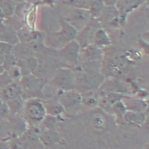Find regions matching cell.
<instances>
[{"label":"cell","instance_id":"1","mask_svg":"<svg viewBox=\"0 0 149 149\" xmlns=\"http://www.w3.org/2000/svg\"><path fill=\"white\" fill-rule=\"evenodd\" d=\"M24 112L27 118L33 122H42L47 115L45 104L37 98H31L24 103Z\"/></svg>","mask_w":149,"mask_h":149},{"label":"cell","instance_id":"2","mask_svg":"<svg viewBox=\"0 0 149 149\" xmlns=\"http://www.w3.org/2000/svg\"><path fill=\"white\" fill-rule=\"evenodd\" d=\"M91 18V16L88 9L74 8L69 15L66 21L78 31L86 26Z\"/></svg>","mask_w":149,"mask_h":149},{"label":"cell","instance_id":"3","mask_svg":"<svg viewBox=\"0 0 149 149\" xmlns=\"http://www.w3.org/2000/svg\"><path fill=\"white\" fill-rule=\"evenodd\" d=\"M52 81L62 91H67L72 89L74 83V77L71 71L62 69L55 73Z\"/></svg>","mask_w":149,"mask_h":149},{"label":"cell","instance_id":"4","mask_svg":"<svg viewBox=\"0 0 149 149\" xmlns=\"http://www.w3.org/2000/svg\"><path fill=\"white\" fill-rule=\"evenodd\" d=\"M59 102L65 109L77 107L82 102V97L77 93L72 90L64 91L60 95Z\"/></svg>","mask_w":149,"mask_h":149},{"label":"cell","instance_id":"5","mask_svg":"<svg viewBox=\"0 0 149 149\" xmlns=\"http://www.w3.org/2000/svg\"><path fill=\"white\" fill-rule=\"evenodd\" d=\"M80 46L75 39L68 42L62 50V55L68 61L76 62L78 60L80 53Z\"/></svg>","mask_w":149,"mask_h":149},{"label":"cell","instance_id":"6","mask_svg":"<svg viewBox=\"0 0 149 149\" xmlns=\"http://www.w3.org/2000/svg\"><path fill=\"white\" fill-rule=\"evenodd\" d=\"M23 91H34L40 89L41 86V80L34 74L23 76L20 80Z\"/></svg>","mask_w":149,"mask_h":149},{"label":"cell","instance_id":"7","mask_svg":"<svg viewBox=\"0 0 149 149\" xmlns=\"http://www.w3.org/2000/svg\"><path fill=\"white\" fill-rule=\"evenodd\" d=\"M23 91L20 83L17 81H13L2 88V95L5 100L9 101L21 96Z\"/></svg>","mask_w":149,"mask_h":149},{"label":"cell","instance_id":"8","mask_svg":"<svg viewBox=\"0 0 149 149\" xmlns=\"http://www.w3.org/2000/svg\"><path fill=\"white\" fill-rule=\"evenodd\" d=\"M94 42L100 48L105 47L111 44V40L106 31L102 28H99L95 31Z\"/></svg>","mask_w":149,"mask_h":149},{"label":"cell","instance_id":"9","mask_svg":"<svg viewBox=\"0 0 149 149\" xmlns=\"http://www.w3.org/2000/svg\"><path fill=\"white\" fill-rule=\"evenodd\" d=\"M125 120L134 126H139L144 123L146 116L139 112L128 111L123 116Z\"/></svg>","mask_w":149,"mask_h":149},{"label":"cell","instance_id":"10","mask_svg":"<svg viewBox=\"0 0 149 149\" xmlns=\"http://www.w3.org/2000/svg\"><path fill=\"white\" fill-rule=\"evenodd\" d=\"M105 6L103 0H90L88 10L92 18H98L103 13Z\"/></svg>","mask_w":149,"mask_h":149},{"label":"cell","instance_id":"11","mask_svg":"<svg viewBox=\"0 0 149 149\" xmlns=\"http://www.w3.org/2000/svg\"><path fill=\"white\" fill-rule=\"evenodd\" d=\"M40 139L45 145L48 146H52L61 141L59 135L53 130L44 132Z\"/></svg>","mask_w":149,"mask_h":149},{"label":"cell","instance_id":"12","mask_svg":"<svg viewBox=\"0 0 149 149\" xmlns=\"http://www.w3.org/2000/svg\"><path fill=\"white\" fill-rule=\"evenodd\" d=\"M84 52V56L87 58V59L90 61L96 60L101 57L102 55L101 48L95 45L94 44L86 45L85 47Z\"/></svg>","mask_w":149,"mask_h":149},{"label":"cell","instance_id":"13","mask_svg":"<svg viewBox=\"0 0 149 149\" xmlns=\"http://www.w3.org/2000/svg\"><path fill=\"white\" fill-rule=\"evenodd\" d=\"M45 105L47 109V113L53 116L59 115L65 111L64 107L59 102H53L51 103H48L47 104Z\"/></svg>","mask_w":149,"mask_h":149},{"label":"cell","instance_id":"14","mask_svg":"<svg viewBox=\"0 0 149 149\" xmlns=\"http://www.w3.org/2000/svg\"><path fill=\"white\" fill-rule=\"evenodd\" d=\"M8 105L9 108L10 112L14 113L19 112L24 107V102L22 96L10 100L8 102Z\"/></svg>","mask_w":149,"mask_h":149},{"label":"cell","instance_id":"15","mask_svg":"<svg viewBox=\"0 0 149 149\" xmlns=\"http://www.w3.org/2000/svg\"><path fill=\"white\" fill-rule=\"evenodd\" d=\"M66 4L73 8L88 9L90 0H68Z\"/></svg>","mask_w":149,"mask_h":149},{"label":"cell","instance_id":"16","mask_svg":"<svg viewBox=\"0 0 149 149\" xmlns=\"http://www.w3.org/2000/svg\"><path fill=\"white\" fill-rule=\"evenodd\" d=\"M125 54L127 61L130 64L137 62L141 58L140 53L135 49L127 50L125 52Z\"/></svg>","mask_w":149,"mask_h":149},{"label":"cell","instance_id":"17","mask_svg":"<svg viewBox=\"0 0 149 149\" xmlns=\"http://www.w3.org/2000/svg\"><path fill=\"white\" fill-rule=\"evenodd\" d=\"M105 119L101 113H96L91 119L93 126L96 129H102L105 126Z\"/></svg>","mask_w":149,"mask_h":149},{"label":"cell","instance_id":"18","mask_svg":"<svg viewBox=\"0 0 149 149\" xmlns=\"http://www.w3.org/2000/svg\"><path fill=\"white\" fill-rule=\"evenodd\" d=\"M8 73L14 81H20L23 76L21 68L19 66H17L16 65L8 70Z\"/></svg>","mask_w":149,"mask_h":149},{"label":"cell","instance_id":"19","mask_svg":"<svg viewBox=\"0 0 149 149\" xmlns=\"http://www.w3.org/2000/svg\"><path fill=\"white\" fill-rule=\"evenodd\" d=\"M13 81H14L10 77L8 72L5 71L0 74V88H5Z\"/></svg>","mask_w":149,"mask_h":149},{"label":"cell","instance_id":"20","mask_svg":"<svg viewBox=\"0 0 149 149\" xmlns=\"http://www.w3.org/2000/svg\"><path fill=\"white\" fill-rule=\"evenodd\" d=\"M16 62V59L13 55H12L10 54H6L4 58V60H3L4 66H3L4 67L5 69L8 68V70H9L11 68L15 66Z\"/></svg>","mask_w":149,"mask_h":149},{"label":"cell","instance_id":"21","mask_svg":"<svg viewBox=\"0 0 149 149\" xmlns=\"http://www.w3.org/2000/svg\"><path fill=\"white\" fill-rule=\"evenodd\" d=\"M44 132V131H43L42 127H40L39 126H36L30 130L28 133V136L31 139H35L37 138L40 139Z\"/></svg>","mask_w":149,"mask_h":149},{"label":"cell","instance_id":"22","mask_svg":"<svg viewBox=\"0 0 149 149\" xmlns=\"http://www.w3.org/2000/svg\"><path fill=\"white\" fill-rule=\"evenodd\" d=\"M113 105V111L117 114H118L119 115L123 116V115L126 112V107L123 104V103H122V101L119 100V101L115 102Z\"/></svg>","mask_w":149,"mask_h":149},{"label":"cell","instance_id":"23","mask_svg":"<svg viewBox=\"0 0 149 149\" xmlns=\"http://www.w3.org/2000/svg\"><path fill=\"white\" fill-rule=\"evenodd\" d=\"M10 113L8 104L0 98V118H6Z\"/></svg>","mask_w":149,"mask_h":149},{"label":"cell","instance_id":"24","mask_svg":"<svg viewBox=\"0 0 149 149\" xmlns=\"http://www.w3.org/2000/svg\"><path fill=\"white\" fill-rule=\"evenodd\" d=\"M47 72V66L44 63H38L36 69L34 72V74L40 78L43 76Z\"/></svg>","mask_w":149,"mask_h":149},{"label":"cell","instance_id":"25","mask_svg":"<svg viewBox=\"0 0 149 149\" xmlns=\"http://www.w3.org/2000/svg\"><path fill=\"white\" fill-rule=\"evenodd\" d=\"M38 61L37 59L34 57H31L27 60V68L32 73H34L35 69L38 65Z\"/></svg>","mask_w":149,"mask_h":149},{"label":"cell","instance_id":"26","mask_svg":"<svg viewBox=\"0 0 149 149\" xmlns=\"http://www.w3.org/2000/svg\"><path fill=\"white\" fill-rule=\"evenodd\" d=\"M12 49V47L10 45L5 42H1L0 43V51L3 53L6 54H10Z\"/></svg>","mask_w":149,"mask_h":149},{"label":"cell","instance_id":"27","mask_svg":"<svg viewBox=\"0 0 149 149\" xmlns=\"http://www.w3.org/2000/svg\"><path fill=\"white\" fill-rule=\"evenodd\" d=\"M2 10L3 13H5V15H9L12 14V13L13 12L12 6L10 5V3H9L7 2H4L3 3L2 6Z\"/></svg>","mask_w":149,"mask_h":149},{"label":"cell","instance_id":"28","mask_svg":"<svg viewBox=\"0 0 149 149\" xmlns=\"http://www.w3.org/2000/svg\"><path fill=\"white\" fill-rule=\"evenodd\" d=\"M139 43L143 50L147 54H149V43L147 42L145 40L142 38L139 39Z\"/></svg>","mask_w":149,"mask_h":149},{"label":"cell","instance_id":"29","mask_svg":"<svg viewBox=\"0 0 149 149\" xmlns=\"http://www.w3.org/2000/svg\"><path fill=\"white\" fill-rule=\"evenodd\" d=\"M105 6L114 7L118 2V0H103Z\"/></svg>","mask_w":149,"mask_h":149},{"label":"cell","instance_id":"30","mask_svg":"<svg viewBox=\"0 0 149 149\" xmlns=\"http://www.w3.org/2000/svg\"><path fill=\"white\" fill-rule=\"evenodd\" d=\"M41 38V35L38 33H32L30 36V39L33 40H37Z\"/></svg>","mask_w":149,"mask_h":149},{"label":"cell","instance_id":"31","mask_svg":"<svg viewBox=\"0 0 149 149\" xmlns=\"http://www.w3.org/2000/svg\"><path fill=\"white\" fill-rule=\"evenodd\" d=\"M143 125H144L145 127H146L148 130H149V115H148L147 117H146Z\"/></svg>","mask_w":149,"mask_h":149},{"label":"cell","instance_id":"32","mask_svg":"<svg viewBox=\"0 0 149 149\" xmlns=\"http://www.w3.org/2000/svg\"><path fill=\"white\" fill-rule=\"evenodd\" d=\"M32 48L37 51H39L41 49V46L38 43H34L32 44Z\"/></svg>","mask_w":149,"mask_h":149},{"label":"cell","instance_id":"33","mask_svg":"<svg viewBox=\"0 0 149 149\" xmlns=\"http://www.w3.org/2000/svg\"><path fill=\"white\" fill-rule=\"evenodd\" d=\"M5 71V69L4 67L2 65H0V74H2V73H3Z\"/></svg>","mask_w":149,"mask_h":149},{"label":"cell","instance_id":"34","mask_svg":"<svg viewBox=\"0 0 149 149\" xmlns=\"http://www.w3.org/2000/svg\"><path fill=\"white\" fill-rule=\"evenodd\" d=\"M146 2V3L148 5H149V0H144Z\"/></svg>","mask_w":149,"mask_h":149},{"label":"cell","instance_id":"35","mask_svg":"<svg viewBox=\"0 0 149 149\" xmlns=\"http://www.w3.org/2000/svg\"><path fill=\"white\" fill-rule=\"evenodd\" d=\"M23 149H28V148H27V147H25V146H24V147H23Z\"/></svg>","mask_w":149,"mask_h":149},{"label":"cell","instance_id":"36","mask_svg":"<svg viewBox=\"0 0 149 149\" xmlns=\"http://www.w3.org/2000/svg\"><path fill=\"white\" fill-rule=\"evenodd\" d=\"M148 149H149V148H148Z\"/></svg>","mask_w":149,"mask_h":149}]
</instances>
